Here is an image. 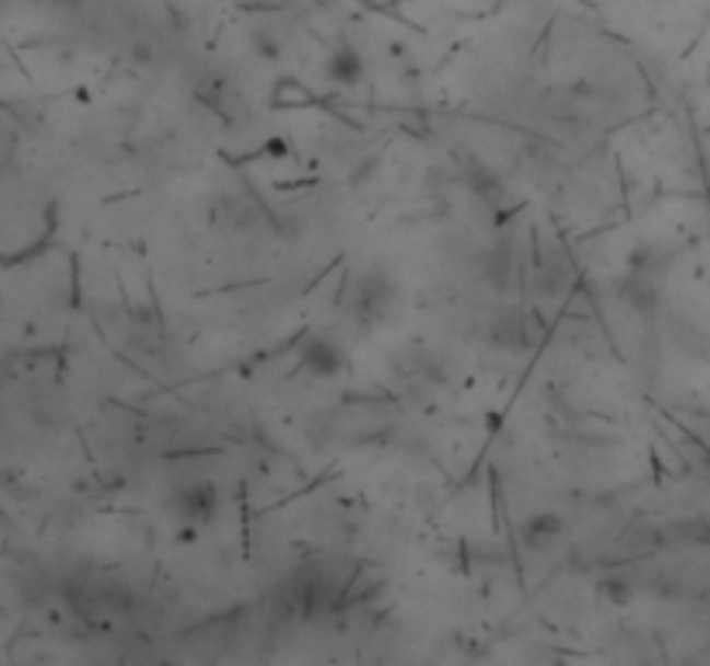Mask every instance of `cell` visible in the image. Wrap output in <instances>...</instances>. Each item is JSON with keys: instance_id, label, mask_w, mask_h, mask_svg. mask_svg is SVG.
<instances>
[{"instance_id": "cell-1", "label": "cell", "mask_w": 710, "mask_h": 666, "mask_svg": "<svg viewBox=\"0 0 710 666\" xmlns=\"http://www.w3.org/2000/svg\"><path fill=\"white\" fill-rule=\"evenodd\" d=\"M399 302V285H395L392 271L385 267H368L353 278V296L350 312L361 326H379L388 320V312Z\"/></svg>"}, {"instance_id": "cell-2", "label": "cell", "mask_w": 710, "mask_h": 666, "mask_svg": "<svg viewBox=\"0 0 710 666\" xmlns=\"http://www.w3.org/2000/svg\"><path fill=\"white\" fill-rule=\"evenodd\" d=\"M171 510L181 525L187 528H201L219 514V490L205 479H195V483H184L171 493Z\"/></svg>"}, {"instance_id": "cell-3", "label": "cell", "mask_w": 710, "mask_h": 666, "mask_svg": "<svg viewBox=\"0 0 710 666\" xmlns=\"http://www.w3.org/2000/svg\"><path fill=\"white\" fill-rule=\"evenodd\" d=\"M617 299L628 306L635 317L655 320L659 312H662V285L655 278V271L631 267L628 275L620 278V285H617Z\"/></svg>"}, {"instance_id": "cell-4", "label": "cell", "mask_w": 710, "mask_h": 666, "mask_svg": "<svg viewBox=\"0 0 710 666\" xmlns=\"http://www.w3.org/2000/svg\"><path fill=\"white\" fill-rule=\"evenodd\" d=\"M299 365H302V371L312 375V379H340V375L347 371V351L340 341L323 337V333H312L299 351Z\"/></svg>"}, {"instance_id": "cell-5", "label": "cell", "mask_w": 710, "mask_h": 666, "mask_svg": "<svg viewBox=\"0 0 710 666\" xmlns=\"http://www.w3.org/2000/svg\"><path fill=\"white\" fill-rule=\"evenodd\" d=\"M566 535H569V520L555 510H537L520 525V541L537 555L555 552L561 541H566Z\"/></svg>"}, {"instance_id": "cell-6", "label": "cell", "mask_w": 710, "mask_h": 666, "mask_svg": "<svg viewBox=\"0 0 710 666\" xmlns=\"http://www.w3.org/2000/svg\"><path fill=\"white\" fill-rule=\"evenodd\" d=\"M489 341L499 351H510V354H527L534 351V326L524 312H503L496 317L489 326Z\"/></svg>"}, {"instance_id": "cell-7", "label": "cell", "mask_w": 710, "mask_h": 666, "mask_svg": "<svg viewBox=\"0 0 710 666\" xmlns=\"http://www.w3.org/2000/svg\"><path fill=\"white\" fill-rule=\"evenodd\" d=\"M516 271H520V264H516V250L510 240L489 246V254L482 261V278L499 291V296H510V291L516 288Z\"/></svg>"}, {"instance_id": "cell-8", "label": "cell", "mask_w": 710, "mask_h": 666, "mask_svg": "<svg viewBox=\"0 0 710 666\" xmlns=\"http://www.w3.org/2000/svg\"><path fill=\"white\" fill-rule=\"evenodd\" d=\"M572 282H575L572 278V267L561 261L558 254H548L545 261L534 267V288H537V296H545V299H566Z\"/></svg>"}, {"instance_id": "cell-9", "label": "cell", "mask_w": 710, "mask_h": 666, "mask_svg": "<svg viewBox=\"0 0 710 666\" xmlns=\"http://www.w3.org/2000/svg\"><path fill=\"white\" fill-rule=\"evenodd\" d=\"M462 174H465V184L472 187V195H478L482 202L496 205V202L507 198V181L499 177V171H492V166L482 163L478 157H468V160H465Z\"/></svg>"}, {"instance_id": "cell-10", "label": "cell", "mask_w": 710, "mask_h": 666, "mask_svg": "<svg viewBox=\"0 0 710 666\" xmlns=\"http://www.w3.org/2000/svg\"><path fill=\"white\" fill-rule=\"evenodd\" d=\"M326 77L333 83H340V88H353V83H361L364 77V59L353 46H337L329 53V62H326Z\"/></svg>"}, {"instance_id": "cell-11", "label": "cell", "mask_w": 710, "mask_h": 666, "mask_svg": "<svg viewBox=\"0 0 710 666\" xmlns=\"http://www.w3.org/2000/svg\"><path fill=\"white\" fill-rule=\"evenodd\" d=\"M219 219L225 229H240V233H249V229H257L260 222V208L246 198H225L219 205Z\"/></svg>"}, {"instance_id": "cell-12", "label": "cell", "mask_w": 710, "mask_h": 666, "mask_svg": "<svg viewBox=\"0 0 710 666\" xmlns=\"http://www.w3.org/2000/svg\"><path fill=\"white\" fill-rule=\"evenodd\" d=\"M596 594H600V600L614 604V608H624V604H631L638 597V583L631 576H624V573H610V576L600 579Z\"/></svg>"}, {"instance_id": "cell-13", "label": "cell", "mask_w": 710, "mask_h": 666, "mask_svg": "<svg viewBox=\"0 0 710 666\" xmlns=\"http://www.w3.org/2000/svg\"><path fill=\"white\" fill-rule=\"evenodd\" d=\"M679 541H694V546H710V520L707 517H686L673 525Z\"/></svg>"}, {"instance_id": "cell-14", "label": "cell", "mask_w": 710, "mask_h": 666, "mask_svg": "<svg viewBox=\"0 0 710 666\" xmlns=\"http://www.w3.org/2000/svg\"><path fill=\"white\" fill-rule=\"evenodd\" d=\"M46 4H67V0H46Z\"/></svg>"}]
</instances>
